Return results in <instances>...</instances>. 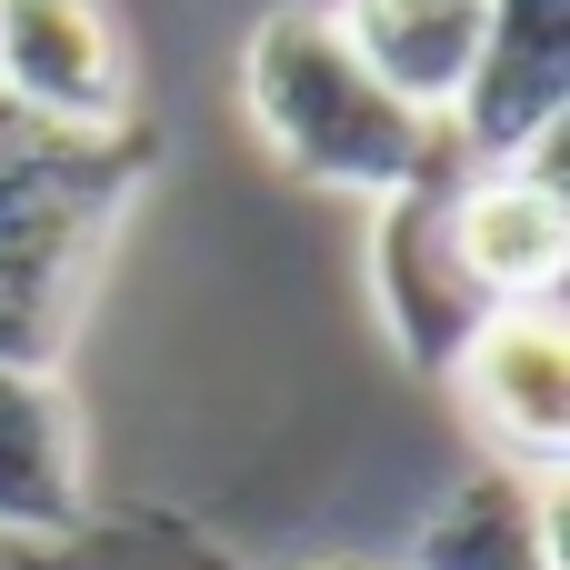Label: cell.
<instances>
[{
    "label": "cell",
    "instance_id": "obj_8",
    "mask_svg": "<svg viewBox=\"0 0 570 570\" xmlns=\"http://www.w3.org/2000/svg\"><path fill=\"white\" fill-rule=\"evenodd\" d=\"M451 170H461V160H451ZM451 170H431V180L391 190V200H381V240H371L381 311H391V331H401V351H411L421 371H451V361H461V341L491 321V301H481V291H471V271L451 261V220H441Z\"/></svg>",
    "mask_w": 570,
    "mask_h": 570
},
{
    "label": "cell",
    "instance_id": "obj_1",
    "mask_svg": "<svg viewBox=\"0 0 570 570\" xmlns=\"http://www.w3.org/2000/svg\"><path fill=\"white\" fill-rule=\"evenodd\" d=\"M240 100H250L261 140H271L301 180H321V190H371V200H391V190H411V180H431V170L461 160L441 120H421L411 100H391V90L361 70V50L341 40L331 0H281V10L250 30V50H240Z\"/></svg>",
    "mask_w": 570,
    "mask_h": 570
},
{
    "label": "cell",
    "instance_id": "obj_3",
    "mask_svg": "<svg viewBox=\"0 0 570 570\" xmlns=\"http://www.w3.org/2000/svg\"><path fill=\"white\" fill-rule=\"evenodd\" d=\"M561 130L521 160H491V170H451L441 190V220H451V261L471 271V291L491 311H551L570 271V200H561Z\"/></svg>",
    "mask_w": 570,
    "mask_h": 570
},
{
    "label": "cell",
    "instance_id": "obj_12",
    "mask_svg": "<svg viewBox=\"0 0 570 570\" xmlns=\"http://www.w3.org/2000/svg\"><path fill=\"white\" fill-rule=\"evenodd\" d=\"M301 570H391V561H341V551H331V561H301Z\"/></svg>",
    "mask_w": 570,
    "mask_h": 570
},
{
    "label": "cell",
    "instance_id": "obj_6",
    "mask_svg": "<svg viewBox=\"0 0 570 570\" xmlns=\"http://www.w3.org/2000/svg\"><path fill=\"white\" fill-rule=\"evenodd\" d=\"M461 411L491 431L511 471H561L570 461V331L561 311H491L461 361H451Z\"/></svg>",
    "mask_w": 570,
    "mask_h": 570
},
{
    "label": "cell",
    "instance_id": "obj_2",
    "mask_svg": "<svg viewBox=\"0 0 570 570\" xmlns=\"http://www.w3.org/2000/svg\"><path fill=\"white\" fill-rule=\"evenodd\" d=\"M130 180H140L130 130H50L0 100V361H50Z\"/></svg>",
    "mask_w": 570,
    "mask_h": 570
},
{
    "label": "cell",
    "instance_id": "obj_4",
    "mask_svg": "<svg viewBox=\"0 0 570 570\" xmlns=\"http://www.w3.org/2000/svg\"><path fill=\"white\" fill-rule=\"evenodd\" d=\"M570 120V0H481V60L451 100V150L471 170L541 150Z\"/></svg>",
    "mask_w": 570,
    "mask_h": 570
},
{
    "label": "cell",
    "instance_id": "obj_9",
    "mask_svg": "<svg viewBox=\"0 0 570 570\" xmlns=\"http://www.w3.org/2000/svg\"><path fill=\"white\" fill-rule=\"evenodd\" d=\"M411 570H570L561 471H471L411 541Z\"/></svg>",
    "mask_w": 570,
    "mask_h": 570
},
{
    "label": "cell",
    "instance_id": "obj_7",
    "mask_svg": "<svg viewBox=\"0 0 570 570\" xmlns=\"http://www.w3.org/2000/svg\"><path fill=\"white\" fill-rule=\"evenodd\" d=\"M90 521V441L50 361H0V541L40 551Z\"/></svg>",
    "mask_w": 570,
    "mask_h": 570
},
{
    "label": "cell",
    "instance_id": "obj_11",
    "mask_svg": "<svg viewBox=\"0 0 570 570\" xmlns=\"http://www.w3.org/2000/svg\"><path fill=\"white\" fill-rule=\"evenodd\" d=\"M20 570H240V561H230L210 531L140 511V521H80L70 541H40V551H20Z\"/></svg>",
    "mask_w": 570,
    "mask_h": 570
},
{
    "label": "cell",
    "instance_id": "obj_10",
    "mask_svg": "<svg viewBox=\"0 0 570 570\" xmlns=\"http://www.w3.org/2000/svg\"><path fill=\"white\" fill-rule=\"evenodd\" d=\"M331 20L391 100H411L421 120H451L481 60V0H331Z\"/></svg>",
    "mask_w": 570,
    "mask_h": 570
},
{
    "label": "cell",
    "instance_id": "obj_5",
    "mask_svg": "<svg viewBox=\"0 0 570 570\" xmlns=\"http://www.w3.org/2000/svg\"><path fill=\"white\" fill-rule=\"evenodd\" d=\"M0 100L50 130H130V50L110 0H0Z\"/></svg>",
    "mask_w": 570,
    "mask_h": 570
}]
</instances>
